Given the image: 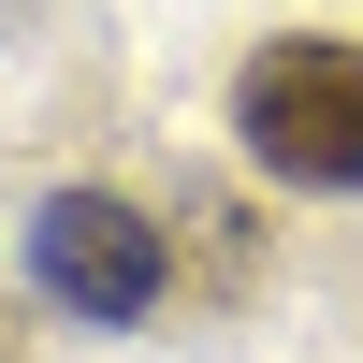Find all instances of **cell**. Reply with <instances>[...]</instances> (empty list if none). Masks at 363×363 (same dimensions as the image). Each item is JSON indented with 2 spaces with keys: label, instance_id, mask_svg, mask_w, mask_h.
I'll use <instances>...</instances> for the list:
<instances>
[{
  "label": "cell",
  "instance_id": "7a4b0ae2",
  "mask_svg": "<svg viewBox=\"0 0 363 363\" xmlns=\"http://www.w3.org/2000/svg\"><path fill=\"white\" fill-rule=\"evenodd\" d=\"M29 277H44L73 320L131 335V320H160L174 247H160V218H145V203H116V189H44V203H29Z\"/></svg>",
  "mask_w": 363,
  "mask_h": 363
},
{
  "label": "cell",
  "instance_id": "6da1fadb",
  "mask_svg": "<svg viewBox=\"0 0 363 363\" xmlns=\"http://www.w3.org/2000/svg\"><path fill=\"white\" fill-rule=\"evenodd\" d=\"M233 131L291 189H363V44H320V29L262 44L233 73Z\"/></svg>",
  "mask_w": 363,
  "mask_h": 363
},
{
  "label": "cell",
  "instance_id": "3957f363",
  "mask_svg": "<svg viewBox=\"0 0 363 363\" xmlns=\"http://www.w3.org/2000/svg\"><path fill=\"white\" fill-rule=\"evenodd\" d=\"M0 363H15V335H0Z\"/></svg>",
  "mask_w": 363,
  "mask_h": 363
}]
</instances>
